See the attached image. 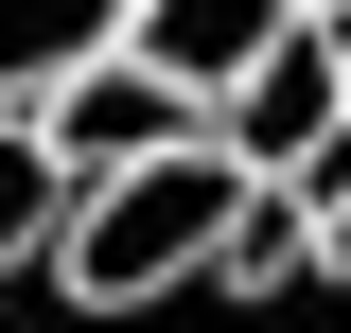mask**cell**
<instances>
[{"label": "cell", "mask_w": 351, "mask_h": 333, "mask_svg": "<svg viewBox=\"0 0 351 333\" xmlns=\"http://www.w3.org/2000/svg\"><path fill=\"white\" fill-rule=\"evenodd\" d=\"M246 193H263V158L246 140H176V158H123V175H88L71 193V228H53V298L71 316H158V298H193L228 263V228H246Z\"/></svg>", "instance_id": "cell-1"}, {"label": "cell", "mask_w": 351, "mask_h": 333, "mask_svg": "<svg viewBox=\"0 0 351 333\" xmlns=\"http://www.w3.org/2000/svg\"><path fill=\"white\" fill-rule=\"evenodd\" d=\"M36 123H53V158H71V175H123V158H176V140H211V88H193V71H158V53L123 36V53H88V71L36 106Z\"/></svg>", "instance_id": "cell-2"}, {"label": "cell", "mask_w": 351, "mask_h": 333, "mask_svg": "<svg viewBox=\"0 0 351 333\" xmlns=\"http://www.w3.org/2000/svg\"><path fill=\"white\" fill-rule=\"evenodd\" d=\"M211 123H228V140H246V158H263V175H299V158H316V140H334V123H351V18H334V0H299V18H281V36H263V71H246V88H228Z\"/></svg>", "instance_id": "cell-3"}, {"label": "cell", "mask_w": 351, "mask_h": 333, "mask_svg": "<svg viewBox=\"0 0 351 333\" xmlns=\"http://www.w3.org/2000/svg\"><path fill=\"white\" fill-rule=\"evenodd\" d=\"M141 0H0V106H53L88 53H123Z\"/></svg>", "instance_id": "cell-4"}, {"label": "cell", "mask_w": 351, "mask_h": 333, "mask_svg": "<svg viewBox=\"0 0 351 333\" xmlns=\"http://www.w3.org/2000/svg\"><path fill=\"white\" fill-rule=\"evenodd\" d=\"M281 18H299V0H141V53H158V71H193L228 106V88L263 71V36H281Z\"/></svg>", "instance_id": "cell-5"}, {"label": "cell", "mask_w": 351, "mask_h": 333, "mask_svg": "<svg viewBox=\"0 0 351 333\" xmlns=\"http://www.w3.org/2000/svg\"><path fill=\"white\" fill-rule=\"evenodd\" d=\"M71 193H88V175L53 158V123H36V106H0V281H18V263H53Z\"/></svg>", "instance_id": "cell-6"}, {"label": "cell", "mask_w": 351, "mask_h": 333, "mask_svg": "<svg viewBox=\"0 0 351 333\" xmlns=\"http://www.w3.org/2000/svg\"><path fill=\"white\" fill-rule=\"evenodd\" d=\"M211 281H228V298H316V193H299V175H263V193H246V228H228Z\"/></svg>", "instance_id": "cell-7"}, {"label": "cell", "mask_w": 351, "mask_h": 333, "mask_svg": "<svg viewBox=\"0 0 351 333\" xmlns=\"http://www.w3.org/2000/svg\"><path fill=\"white\" fill-rule=\"evenodd\" d=\"M316 298H351V193L316 210Z\"/></svg>", "instance_id": "cell-8"}, {"label": "cell", "mask_w": 351, "mask_h": 333, "mask_svg": "<svg viewBox=\"0 0 351 333\" xmlns=\"http://www.w3.org/2000/svg\"><path fill=\"white\" fill-rule=\"evenodd\" d=\"M334 18H351V0H334Z\"/></svg>", "instance_id": "cell-9"}]
</instances>
